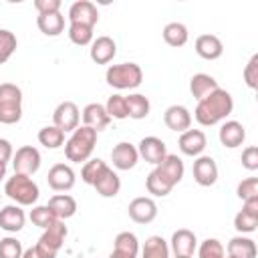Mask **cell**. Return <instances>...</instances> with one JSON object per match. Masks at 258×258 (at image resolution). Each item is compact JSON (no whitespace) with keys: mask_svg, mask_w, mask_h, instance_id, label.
Instances as JSON below:
<instances>
[{"mask_svg":"<svg viewBox=\"0 0 258 258\" xmlns=\"http://www.w3.org/2000/svg\"><path fill=\"white\" fill-rule=\"evenodd\" d=\"M234 111V99L226 89H216L202 101H198V107L194 111V117L200 125L212 127L220 121H224Z\"/></svg>","mask_w":258,"mask_h":258,"instance_id":"1","label":"cell"},{"mask_svg":"<svg viewBox=\"0 0 258 258\" xmlns=\"http://www.w3.org/2000/svg\"><path fill=\"white\" fill-rule=\"evenodd\" d=\"M97 145V131L91 127H77L73 131V135L67 139L64 143V155L69 161L73 163H81V161H89L93 149Z\"/></svg>","mask_w":258,"mask_h":258,"instance_id":"2","label":"cell"},{"mask_svg":"<svg viewBox=\"0 0 258 258\" xmlns=\"http://www.w3.org/2000/svg\"><path fill=\"white\" fill-rule=\"evenodd\" d=\"M4 194L10 200H14L18 206H32L40 196L36 181L30 175H22V173H14L12 177L6 179Z\"/></svg>","mask_w":258,"mask_h":258,"instance_id":"3","label":"cell"},{"mask_svg":"<svg viewBox=\"0 0 258 258\" xmlns=\"http://www.w3.org/2000/svg\"><path fill=\"white\" fill-rule=\"evenodd\" d=\"M22 117V91L14 83L0 85V123L14 125Z\"/></svg>","mask_w":258,"mask_h":258,"instance_id":"4","label":"cell"},{"mask_svg":"<svg viewBox=\"0 0 258 258\" xmlns=\"http://www.w3.org/2000/svg\"><path fill=\"white\" fill-rule=\"evenodd\" d=\"M105 81L115 89H135L143 81V71L137 62L111 64L105 73Z\"/></svg>","mask_w":258,"mask_h":258,"instance_id":"5","label":"cell"},{"mask_svg":"<svg viewBox=\"0 0 258 258\" xmlns=\"http://www.w3.org/2000/svg\"><path fill=\"white\" fill-rule=\"evenodd\" d=\"M67 226L62 220H56L52 226H48L42 236L38 238V242L34 244V252L38 258H56L58 250L62 248L64 244V238H67Z\"/></svg>","mask_w":258,"mask_h":258,"instance_id":"6","label":"cell"},{"mask_svg":"<svg viewBox=\"0 0 258 258\" xmlns=\"http://www.w3.org/2000/svg\"><path fill=\"white\" fill-rule=\"evenodd\" d=\"M12 167H14V173L34 175L40 169V151L32 145H22L12 155Z\"/></svg>","mask_w":258,"mask_h":258,"instance_id":"7","label":"cell"},{"mask_svg":"<svg viewBox=\"0 0 258 258\" xmlns=\"http://www.w3.org/2000/svg\"><path fill=\"white\" fill-rule=\"evenodd\" d=\"M79 121H81V113H79V107L73 103V101H62L56 105L54 113H52V125L58 127L60 131H75L79 127Z\"/></svg>","mask_w":258,"mask_h":258,"instance_id":"8","label":"cell"},{"mask_svg":"<svg viewBox=\"0 0 258 258\" xmlns=\"http://www.w3.org/2000/svg\"><path fill=\"white\" fill-rule=\"evenodd\" d=\"M234 228L240 234H250L258 228V198L244 200L242 210L234 218Z\"/></svg>","mask_w":258,"mask_h":258,"instance_id":"9","label":"cell"},{"mask_svg":"<svg viewBox=\"0 0 258 258\" xmlns=\"http://www.w3.org/2000/svg\"><path fill=\"white\" fill-rule=\"evenodd\" d=\"M75 179H77V175H75L73 167L67 163H54L46 175V181H48L50 189H54V191H69L75 185Z\"/></svg>","mask_w":258,"mask_h":258,"instance_id":"10","label":"cell"},{"mask_svg":"<svg viewBox=\"0 0 258 258\" xmlns=\"http://www.w3.org/2000/svg\"><path fill=\"white\" fill-rule=\"evenodd\" d=\"M69 20H71V24H85V26L95 28V24L99 20L97 6L89 0H77L69 8Z\"/></svg>","mask_w":258,"mask_h":258,"instance_id":"11","label":"cell"},{"mask_svg":"<svg viewBox=\"0 0 258 258\" xmlns=\"http://www.w3.org/2000/svg\"><path fill=\"white\" fill-rule=\"evenodd\" d=\"M137 153H139V157H143L147 163L159 165V163L165 159V155H167V147H165V143H163L159 137L149 135V137H143V139L139 141Z\"/></svg>","mask_w":258,"mask_h":258,"instance_id":"12","label":"cell"},{"mask_svg":"<svg viewBox=\"0 0 258 258\" xmlns=\"http://www.w3.org/2000/svg\"><path fill=\"white\" fill-rule=\"evenodd\" d=\"M194 179H196V183H200L204 187H210L218 181V165H216L214 157L200 155L194 161Z\"/></svg>","mask_w":258,"mask_h":258,"instance_id":"13","label":"cell"},{"mask_svg":"<svg viewBox=\"0 0 258 258\" xmlns=\"http://www.w3.org/2000/svg\"><path fill=\"white\" fill-rule=\"evenodd\" d=\"M127 212L135 224H149L157 218V204L151 198H135L129 204Z\"/></svg>","mask_w":258,"mask_h":258,"instance_id":"14","label":"cell"},{"mask_svg":"<svg viewBox=\"0 0 258 258\" xmlns=\"http://www.w3.org/2000/svg\"><path fill=\"white\" fill-rule=\"evenodd\" d=\"M177 145H179V151H181L183 155L196 157V155H200V153L206 149L208 139H206V133H204L202 129H187V131H183V133L179 135Z\"/></svg>","mask_w":258,"mask_h":258,"instance_id":"15","label":"cell"},{"mask_svg":"<svg viewBox=\"0 0 258 258\" xmlns=\"http://www.w3.org/2000/svg\"><path fill=\"white\" fill-rule=\"evenodd\" d=\"M137 159H139V153H137V147L131 145L129 141H121L113 147L111 151V161L117 169L125 171V169H131L137 165Z\"/></svg>","mask_w":258,"mask_h":258,"instance_id":"16","label":"cell"},{"mask_svg":"<svg viewBox=\"0 0 258 258\" xmlns=\"http://www.w3.org/2000/svg\"><path fill=\"white\" fill-rule=\"evenodd\" d=\"M163 121H165L167 129L177 131V133H183V131H187L189 125H191V113H189L183 105H171V107L165 109Z\"/></svg>","mask_w":258,"mask_h":258,"instance_id":"17","label":"cell"},{"mask_svg":"<svg viewBox=\"0 0 258 258\" xmlns=\"http://www.w3.org/2000/svg\"><path fill=\"white\" fill-rule=\"evenodd\" d=\"M198 248V238L191 230L187 228H181V230H175L173 236H171V250L175 256H187L191 258L194 252Z\"/></svg>","mask_w":258,"mask_h":258,"instance_id":"18","label":"cell"},{"mask_svg":"<svg viewBox=\"0 0 258 258\" xmlns=\"http://www.w3.org/2000/svg\"><path fill=\"white\" fill-rule=\"evenodd\" d=\"M117 54V44L111 36H99L91 42V60L97 64H107Z\"/></svg>","mask_w":258,"mask_h":258,"instance_id":"19","label":"cell"},{"mask_svg":"<svg viewBox=\"0 0 258 258\" xmlns=\"http://www.w3.org/2000/svg\"><path fill=\"white\" fill-rule=\"evenodd\" d=\"M109 123H111V117L107 115L105 105H101V103H89V105L83 109V125H85V127H91V129H95V131L99 133V131H103Z\"/></svg>","mask_w":258,"mask_h":258,"instance_id":"20","label":"cell"},{"mask_svg":"<svg viewBox=\"0 0 258 258\" xmlns=\"http://www.w3.org/2000/svg\"><path fill=\"white\" fill-rule=\"evenodd\" d=\"M24 222H26V216L18 204L16 206L10 204L0 210V228L4 232H20L24 228Z\"/></svg>","mask_w":258,"mask_h":258,"instance_id":"21","label":"cell"},{"mask_svg":"<svg viewBox=\"0 0 258 258\" xmlns=\"http://www.w3.org/2000/svg\"><path fill=\"white\" fill-rule=\"evenodd\" d=\"M218 137H220V143H222L224 147L234 149V147H240V145L244 143V139H246V129H244V125L238 123V121H226V123L220 127Z\"/></svg>","mask_w":258,"mask_h":258,"instance_id":"22","label":"cell"},{"mask_svg":"<svg viewBox=\"0 0 258 258\" xmlns=\"http://www.w3.org/2000/svg\"><path fill=\"white\" fill-rule=\"evenodd\" d=\"M196 52L206 60H216L224 52V44L216 34H202L196 38Z\"/></svg>","mask_w":258,"mask_h":258,"instance_id":"23","label":"cell"},{"mask_svg":"<svg viewBox=\"0 0 258 258\" xmlns=\"http://www.w3.org/2000/svg\"><path fill=\"white\" fill-rule=\"evenodd\" d=\"M48 210L56 216V220H67V218H73L75 214H77V202H75V198L73 196H69V194H56V196H52L50 200H48Z\"/></svg>","mask_w":258,"mask_h":258,"instance_id":"24","label":"cell"},{"mask_svg":"<svg viewBox=\"0 0 258 258\" xmlns=\"http://www.w3.org/2000/svg\"><path fill=\"white\" fill-rule=\"evenodd\" d=\"M155 169H157L171 185H177V183L181 181V177H183V161H181V157H177V155H173V153H167L165 159H163L159 165H155Z\"/></svg>","mask_w":258,"mask_h":258,"instance_id":"25","label":"cell"},{"mask_svg":"<svg viewBox=\"0 0 258 258\" xmlns=\"http://www.w3.org/2000/svg\"><path fill=\"white\" fill-rule=\"evenodd\" d=\"M216 89H220V87H218V81H216L212 75H206V73H198V75H194L191 81H189V91H191L194 99H198V101H202L204 97H208V95L214 93Z\"/></svg>","mask_w":258,"mask_h":258,"instance_id":"26","label":"cell"},{"mask_svg":"<svg viewBox=\"0 0 258 258\" xmlns=\"http://www.w3.org/2000/svg\"><path fill=\"white\" fill-rule=\"evenodd\" d=\"M93 187H95L97 194L103 196V198H115V196L119 194V189H121V179H119V175H117L111 167H107V169L103 171V175L95 181Z\"/></svg>","mask_w":258,"mask_h":258,"instance_id":"27","label":"cell"},{"mask_svg":"<svg viewBox=\"0 0 258 258\" xmlns=\"http://www.w3.org/2000/svg\"><path fill=\"white\" fill-rule=\"evenodd\" d=\"M256 244L252 238L234 236L228 242V256L230 258H256Z\"/></svg>","mask_w":258,"mask_h":258,"instance_id":"28","label":"cell"},{"mask_svg":"<svg viewBox=\"0 0 258 258\" xmlns=\"http://www.w3.org/2000/svg\"><path fill=\"white\" fill-rule=\"evenodd\" d=\"M36 26L46 36H58L64 30V16L60 12H54V14H38Z\"/></svg>","mask_w":258,"mask_h":258,"instance_id":"29","label":"cell"},{"mask_svg":"<svg viewBox=\"0 0 258 258\" xmlns=\"http://www.w3.org/2000/svg\"><path fill=\"white\" fill-rule=\"evenodd\" d=\"M187 38H189V32H187L185 24H181V22H169V24H165V28H163V40L169 46L179 48V46H183L187 42Z\"/></svg>","mask_w":258,"mask_h":258,"instance_id":"30","label":"cell"},{"mask_svg":"<svg viewBox=\"0 0 258 258\" xmlns=\"http://www.w3.org/2000/svg\"><path fill=\"white\" fill-rule=\"evenodd\" d=\"M125 103H127V113L131 119H145L149 115V99L141 93H133L129 97H125Z\"/></svg>","mask_w":258,"mask_h":258,"instance_id":"31","label":"cell"},{"mask_svg":"<svg viewBox=\"0 0 258 258\" xmlns=\"http://www.w3.org/2000/svg\"><path fill=\"white\" fill-rule=\"evenodd\" d=\"M141 258H169V246L161 236H149L143 244Z\"/></svg>","mask_w":258,"mask_h":258,"instance_id":"32","label":"cell"},{"mask_svg":"<svg viewBox=\"0 0 258 258\" xmlns=\"http://www.w3.org/2000/svg\"><path fill=\"white\" fill-rule=\"evenodd\" d=\"M145 187H147V191H149L151 196H157V198H163V196H167V194L173 189V185H171L157 169H153V171L147 175Z\"/></svg>","mask_w":258,"mask_h":258,"instance_id":"33","label":"cell"},{"mask_svg":"<svg viewBox=\"0 0 258 258\" xmlns=\"http://www.w3.org/2000/svg\"><path fill=\"white\" fill-rule=\"evenodd\" d=\"M38 141L46 149H58L64 143V131H60L54 125H46V127H42L38 131Z\"/></svg>","mask_w":258,"mask_h":258,"instance_id":"34","label":"cell"},{"mask_svg":"<svg viewBox=\"0 0 258 258\" xmlns=\"http://www.w3.org/2000/svg\"><path fill=\"white\" fill-rule=\"evenodd\" d=\"M107 167H109V165H107L103 159H99V157L89 159V161H85V165H83V169H81V179H83L85 183H89V185H95V181L103 175V171H105Z\"/></svg>","mask_w":258,"mask_h":258,"instance_id":"35","label":"cell"},{"mask_svg":"<svg viewBox=\"0 0 258 258\" xmlns=\"http://www.w3.org/2000/svg\"><path fill=\"white\" fill-rule=\"evenodd\" d=\"M113 250L123 252V254L137 256V254H139V242H137V236H135L133 232H121V234H117L115 244H113Z\"/></svg>","mask_w":258,"mask_h":258,"instance_id":"36","label":"cell"},{"mask_svg":"<svg viewBox=\"0 0 258 258\" xmlns=\"http://www.w3.org/2000/svg\"><path fill=\"white\" fill-rule=\"evenodd\" d=\"M18 46V40L14 36V32L6 30V28H0V64H4L16 50Z\"/></svg>","mask_w":258,"mask_h":258,"instance_id":"37","label":"cell"},{"mask_svg":"<svg viewBox=\"0 0 258 258\" xmlns=\"http://www.w3.org/2000/svg\"><path fill=\"white\" fill-rule=\"evenodd\" d=\"M198 258H228V256H226V250H224V246H222L220 240L208 238V240H204L200 244Z\"/></svg>","mask_w":258,"mask_h":258,"instance_id":"38","label":"cell"},{"mask_svg":"<svg viewBox=\"0 0 258 258\" xmlns=\"http://www.w3.org/2000/svg\"><path fill=\"white\" fill-rule=\"evenodd\" d=\"M105 111L111 119H127L129 113H127V103H125V97L123 95H111L107 99V105H105Z\"/></svg>","mask_w":258,"mask_h":258,"instance_id":"39","label":"cell"},{"mask_svg":"<svg viewBox=\"0 0 258 258\" xmlns=\"http://www.w3.org/2000/svg\"><path fill=\"white\" fill-rule=\"evenodd\" d=\"M69 38L77 46H87L93 42V28L85 24H71L69 26Z\"/></svg>","mask_w":258,"mask_h":258,"instance_id":"40","label":"cell"},{"mask_svg":"<svg viewBox=\"0 0 258 258\" xmlns=\"http://www.w3.org/2000/svg\"><path fill=\"white\" fill-rule=\"evenodd\" d=\"M30 222L42 230H46L48 226H52L56 222V216L48 210V206H36L30 210Z\"/></svg>","mask_w":258,"mask_h":258,"instance_id":"41","label":"cell"},{"mask_svg":"<svg viewBox=\"0 0 258 258\" xmlns=\"http://www.w3.org/2000/svg\"><path fill=\"white\" fill-rule=\"evenodd\" d=\"M22 244L20 240L6 236L0 240V258H22Z\"/></svg>","mask_w":258,"mask_h":258,"instance_id":"42","label":"cell"},{"mask_svg":"<svg viewBox=\"0 0 258 258\" xmlns=\"http://www.w3.org/2000/svg\"><path fill=\"white\" fill-rule=\"evenodd\" d=\"M236 194L238 198L244 202V200H250V198H258V177H246L238 183L236 187Z\"/></svg>","mask_w":258,"mask_h":258,"instance_id":"43","label":"cell"},{"mask_svg":"<svg viewBox=\"0 0 258 258\" xmlns=\"http://www.w3.org/2000/svg\"><path fill=\"white\" fill-rule=\"evenodd\" d=\"M244 83L250 89H258V54H252L244 69Z\"/></svg>","mask_w":258,"mask_h":258,"instance_id":"44","label":"cell"},{"mask_svg":"<svg viewBox=\"0 0 258 258\" xmlns=\"http://www.w3.org/2000/svg\"><path fill=\"white\" fill-rule=\"evenodd\" d=\"M242 165L250 171H256L258 169V147L250 145L242 151Z\"/></svg>","mask_w":258,"mask_h":258,"instance_id":"45","label":"cell"},{"mask_svg":"<svg viewBox=\"0 0 258 258\" xmlns=\"http://www.w3.org/2000/svg\"><path fill=\"white\" fill-rule=\"evenodd\" d=\"M34 8L38 14H54L60 12V0H34Z\"/></svg>","mask_w":258,"mask_h":258,"instance_id":"46","label":"cell"},{"mask_svg":"<svg viewBox=\"0 0 258 258\" xmlns=\"http://www.w3.org/2000/svg\"><path fill=\"white\" fill-rule=\"evenodd\" d=\"M14 151H12V143L8 139H0V163L6 165L12 159Z\"/></svg>","mask_w":258,"mask_h":258,"instance_id":"47","label":"cell"},{"mask_svg":"<svg viewBox=\"0 0 258 258\" xmlns=\"http://www.w3.org/2000/svg\"><path fill=\"white\" fill-rule=\"evenodd\" d=\"M109 258H137V256H131V254H123V252H117V250H113V252L109 254Z\"/></svg>","mask_w":258,"mask_h":258,"instance_id":"48","label":"cell"},{"mask_svg":"<svg viewBox=\"0 0 258 258\" xmlns=\"http://www.w3.org/2000/svg\"><path fill=\"white\" fill-rule=\"evenodd\" d=\"M22 258H38V256H36V252H34V246H32V248H28V250H24V252H22Z\"/></svg>","mask_w":258,"mask_h":258,"instance_id":"49","label":"cell"},{"mask_svg":"<svg viewBox=\"0 0 258 258\" xmlns=\"http://www.w3.org/2000/svg\"><path fill=\"white\" fill-rule=\"evenodd\" d=\"M4 177H6V165H2V163H0V181H2Z\"/></svg>","mask_w":258,"mask_h":258,"instance_id":"50","label":"cell"},{"mask_svg":"<svg viewBox=\"0 0 258 258\" xmlns=\"http://www.w3.org/2000/svg\"><path fill=\"white\" fill-rule=\"evenodd\" d=\"M175 258H187V256H175Z\"/></svg>","mask_w":258,"mask_h":258,"instance_id":"51","label":"cell"},{"mask_svg":"<svg viewBox=\"0 0 258 258\" xmlns=\"http://www.w3.org/2000/svg\"><path fill=\"white\" fill-rule=\"evenodd\" d=\"M228 258H230V256H228Z\"/></svg>","mask_w":258,"mask_h":258,"instance_id":"52","label":"cell"}]
</instances>
